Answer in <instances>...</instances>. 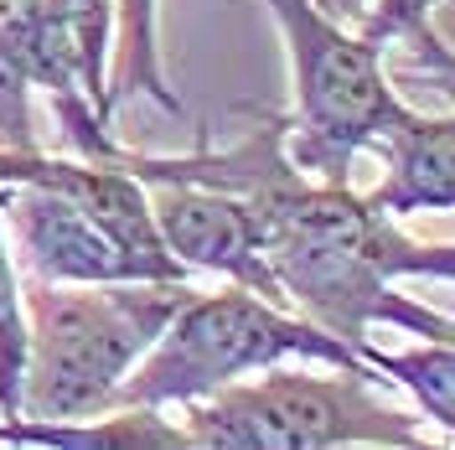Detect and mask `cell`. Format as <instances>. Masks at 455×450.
Returning <instances> with one entry per match:
<instances>
[{
  "label": "cell",
  "mask_w": 455,
  "mask_h": 450,
  "mask_svg": "<svg viewBox=\"0 0 455 450\" xmlns=\"http://www.w3.org/2000/svg\"><path fill=\"white\" fill-rule=\"evenodd\" d=\"M264 269L284 306L315 321L347 347H368L378 326L419 342H451L445 310L398 295V280H455V244H425L398 228L394 213L372 207L352 181H315L306 171L284 176L264 202Z\"/></svg>",
  "instance_id": "1"
},
{
  "label": "cell",
  "mask_w": 455,
  "mask_h": 450,
  "mask_svg": "<svg viewBox=\"0 0 455 450\" xmlns=\"http://www.w3.org/2000/svg\"><path fill=\"white\" fill-rule=\"evenodd\" d=\"M187 280H104L47 285L27 295V363L16 414L27 420H84L119 404V383L156 347Z\"/></svg>",
  "instance_id": "2"
},
{
  "label": "cell",
  "mask_w": 455,
  "mask_h": 450,
  "mask_svg": "<svg viewBox=\"0 0 455 450\" xmlns=\"http://www.w3.org/2000/svg\"><path fill=\"white\" fill-rule=\"evenodd\" d=\"M372 367H290L275 363L218 394L181 404L192 450H414L425 446L419 414L378 389Z\"/></svg>",
  "instance_id": "3"
},
{
  "label": "cell",
  "mask_w": 455,
  "mask_h": 450,
  "mask_svg": "<svg viewBox=\"0 0 455 450\" xmlns=\"http://www.w3.org/2000/svg\"><path fill=\"white\" fill-rule=\"evenodd\" d=\"M275 363H326V367H368L357 347L321 332L300 310L275 306L259 290L228 280L223 290H192L156 347L130 367L119 383V404L145 409H181L254 378Z\"/></svg>",
  "instance_id": "4"
},
{
  "label": "cell",
  "mask_w": 455,
  "mask_h": 450,
  "mask_svg": "<svg viewBox=\"0 0 455 450\" xmlns=\"http://www.w3.org/2000/svg\"><path fill=\"white\" fill-rule=\"evenodd\" d=\"M290 57L295 119H284V156L315 181H347L352 161L403 109L383 47L363 27L315 0H264Z\"/></svg>",
  "instance_id": "5"
},
{
  "label": "cell",
  "mask_w": 455,
  "mask_h": 450,
  "mask_svg": "<svg viewBox=\"0 0 455 450\" xmlns=\"http://www.w3.org/2000/svg\"><path fill=\"white\" fill-rule=\"evenodd\" d=\"M145 197H150V218L161 228V244L187 269L223 275L284 306L280 285L264 269V223L243 197L218 192V187H192V181H156L145 187Z\"/></svg>",
  "instance_id": "6"
},
{
  "label": "cell",
  "mask_w": 455,
  "mask_h": 450,
  "mask_svg": "<svg viewBox=\"0 0 455 450\" xmlns=\"http://www.w3.org/2000/svg\"><path fill=\"white\" fill-rule=\"evenodd\" d=\"M368 150L383 161V181L363 192L372 207L409 218V213H451L455 207V119L425 114L414 104L372 135Z\"/></svg>",
  "instance_id": "7"
},
{
  "label": "cell",
  "mask_w": 455,
  "mask_h": 450,
  "mask_svg": "<svg viewBox=\"0 0 455 450\" xmlns=\"http://www.w3.org/2000/svg\"><path fill=\"white\" fill-rule=\"evenodd\" d=\"M0 446H57V450H192L187 424L166 420V409L114 404L84 420H0Z\"/></svg>",
  "instance_id": "8"
},
{
  "label": "cell",
  "mask_w": 455,
  "mask_h": 450,
  "mask_svg": "<svg viewBox=\"0 0 455 450\" xmlns=\"http://www.w3.org/2000/svg\"><path fill=\"white\" fill-rule=\"evenodd\" d=\"M156 5L161 0H114V84L109 99L124 93H145L156 99L161 109H181L176 88L166 78V62H161V31H156Z\"/></svg>",
  "instance_id": "9"
},
{
  "label": "cell",
  "mask_w": 455,
  "mask_h": 450,
  "mask_svg": "<svg viewBox=\"0 0 455 450\" xmlns=\"http://www.w3.org/2000/svg\"><path fill=\"white\" fill-rule=\"evenodd\" d=\"M363 363L378 373V378H394L403 383L419 414H425L435 430H455V352L451 342H414L409 352H383V347H363Z\"/></svg>",
  "instance_id": "10"
},
{
  "label": "cell",
  "mask_w": 455,
  "mask_h": 450,
  "mask_svg": "<svg viewBox=\"0 0 455 450\" xmlns=\"http://www.w3.org/2000/svg\"><path fill=\"white\" fill-rule=\"evenodd\" d=\"M21 363H27V290H21V275H16L11 238L0 228V420L16 414Z\"/></svg>",
  "instance_id": "11"
},
{
  "label": "cell",
  "mask_w": 455,
  "mask_h": 450,
  "mask_svg": "<svg viewBox=\"0 0 455 450\" xmlns=\"http://www.w3.org/2000/svg\"><path fill=\"white\" fill-rule=\"evenodd\" d=\"M440 5H445V0H368L357 27L368 31L378 47L403 42V47H414L419 57H435V62L445 68L451 57H445V47H440V36L429 31V16H435Z\"/></svg>",
  "instance_id": "12"
},
{
  "label": "cell",
  "mask_w": 455,
  "mask_h": 450,
  "mask_svg": "<svg viewBox=\"0 0 455 450\" xmlns=\"http://www.w3.org/2000/svg\"><path fill=\"white\" fill-rule=\"evenodd\" d=\"M363 5H368V0H341V21L357 27V21H363Z\"/></svg>",
  "instance_id": "13"
},
{
  "label": "cell",
  "mask_w": 455,
  "mask_h": 450,
  "mask_svg": "<svg viewBox=\"0 0 455 450\" xmlns=\"http://www.w3.org/2000/svg\"><path fill=\"white\" fill-rule=\"evenodd\" d=\"M315 5H326V11H331V16H341V0H315Z\"/></svg>",
  "instance_id": "14"
}]
</instances>
